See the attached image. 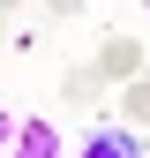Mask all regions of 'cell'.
I'll return each mask as SVG.
<instances>
[{
	"mask_svg": "<svg viewBox=\"0 0 150 158\" xmlns=\"http://www.w3.org/2000/svg\"><path fill=\"white\" fill-rule=\"evenodd\" d=\"M8 158H60V128L30 113V121L15 128V143H8Z\"/></svg>",
	"mask_w": 150,
	"mask_h": 158,
	"instance_id": "cell-1",
	"label": "cell"
},
{
	"mask_svg": "<svg viewBox=\"0 0 150 158\" xmlns=\"http://www.w3.org/2000/svg\"><path fill=\"white\" fill-rule=\"evenodd\" d=\"M98 68H105V83H128V75H143V45L135 38H105Z\"/></svg>",
	"mask_w": 150,
	"mask_h": 158,
	"instance_id": "cell-2",
	"label": "cell"
},
{
	"mask_svg": "<svg viewBox=\"0 0 150 158\" xmlns=\"http://www.w3.org/2000/svg\"><path fill=\"white\" fill-rule=\"evenodd\" d=\"M83 158H143V143H135L128 128H98V135L83 143Z\"/></svg>",
	"mask_w": 150,
	"mask_h": 158,
	"instance_id": "cell-3",
	"label": "cell"
},
{
	"mask_svg": "<svg viewBox=\"0 0 150 158\" xmlns=\"http://www.w3.org/2000/svg\"><path fill=\"white\" fill-rule=\"evenodd\" d=\"M120 106H128L135 128H150V75H128V83H120Z\"/></svg>",
	"mask_w": 150,
	"mask_h": 158,
	"instance_id": "cell-4",
	"label": "cell"
},
{
	"mask_svg": "<svg viewBox=\"0 0 150 158\" xmlns=\"http://www.w3.org/2000/svg\"><path fill=\"white\" fill-rule=\"evenodd\" d=\"M60 90L75 98V106H90V98H98V90H105V68H98V60H90V68H75V75H68V83H60Z\"/></svg>",
	"mask_w": 150,
	"mask_h": 158,
	"instance_id": "cell-5",
	"label": "cell"
},
{
	"mask_svg": "<svg viewBox=\"0 0 150 158\" xmlns=\"http://www.w3.org/2000/svg\"><path fill=\"white\" fill-rule=\"evenodd\" d=\"M15 128H23V121H8V113H0V158H8V143H15Z\"/></svg>",
	"mask_w": 150,
	"mask_h": 158,
	"instance_id": "cell-6",
	"label": "cell"
},
{
	"mask_svg": "<svg viewBox=\"0 0 150 158\" xmlns=\"http://www.w3.org/2000/svg\"><path fill=\"white\" fill-rule=\"evenodd\" d=\"M45 8H60V15H75V8H83V0H45Z\"/></svg>",
	"mask_w": 150,
	"mask_h": 158,
	"instance_id": "cell-7",
	"label": "cell"
},
{
	"mask_svg": "<svg viewBox=\"0 0 150 158\" xmlns=\"http://www.w3.org/2000/svg\"><path fill=\"white\" fill-rule=\"evenodd\" d=\"M0 8H15V0H0Z\"/></svg>",
	"mask_w": 150,
	"mask_h": 158,
	"instance_id": "cell-8",
	"label": "cell"
}]
</instances>
